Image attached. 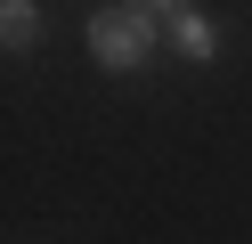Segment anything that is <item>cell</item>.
<instances>
[{"instance_id": "6da1fadb", "label": "cell", "mask_w": 252, "mask_h": 244, "mask_svg": "<svg viewBox=\"0 0 252 244\" xmlns=\"http://www.w3.org/2000/svg\"><path fill=\"white\" fill-rule=\"evenodd\" d=\"M82 33H90V57H98L106 73H138L147 49H155V8H138V0L130 8H98Z\"/></svg>"}, {"instance_id": "7a4b0ae2", "label": "cell", "mask_w": 252, "mask_h": 244, "mask_svg": "<svg viewBox=\"0 0 252 244\" xmlns=\"http://www.w3.org/2000/svg\"><path fill=\"white\" fill-rule=\"evenodd\" d=\"M171 49H179L187 65H212V57H220V25H212L203 8H171Z\"/></svg>"}, {"instance_id": "3957f363", "label": "cell", "mask_w": 252, "mask_h": 244, "mask_svg": "<svg viewBox=\"0 0 252 244\" xmlns=\"http://www.w3.org/2000/svg\"><path fill=\"white\" fill-rule=\"evenodd\" d=\"M33 41H41V8H33V0H0V49L25 57Z\"/></svg>"}, {"instance_id": "277c9868", "label": "cell", "mask_w": 252, "mask_h": 244, "mask_svg": "<svg viewBox=\"0 0 252 244\" xmlns=\"http://www.w3.org/2000/svg\"><path fill=\"white\" fill-rule=\"evenodd\" d=\"M138 8H187V0H138Z\"/></svg>"}]
</instances>
